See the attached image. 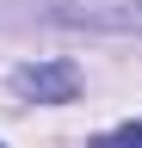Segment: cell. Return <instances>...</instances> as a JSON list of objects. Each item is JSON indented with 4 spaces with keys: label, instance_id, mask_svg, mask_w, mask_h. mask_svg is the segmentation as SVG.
I'll return each instance as SVG.
<instances>
[{
    "label": "cell",
    "instance_id": "3957f363",
    "mask_svg": "<svg viewBox=\"0 0 142 148\" xmlns=\"http://www.w3.org/2000/svg\"><path fill=\"white\" fill-rule=\"evenodd\" d=\"M93 148H142V123H117V130H105V136H93Z\"/></svg>",
    "mask_w": 142,
    "mask_h": 148
},
{
    "label": "cell",
    "instance_id": "7a4b0ae2",
    "mask_svg": "<svg viewBox=\"0 0 142 148\" xmlns=\"http://www.w3.org/2000/svg\"><path fill=\"white\" fill-rule=\"evenodd\" d=\"M43 12L80 31H142V0H43Z\"/></svg>",
    "mask_w": 142,
    "mask_h": 148
},
{
    "label": "cell",
    "instance_id": "6da1fadb",
    "mask_svg": "<svg viewBox=\"0 0 142 148\" xmlns=\"http://www.w3.org/2000/svg\"><path fill=\"white\" fill-rule=\"evenodd\" d=\"M6 86L19 92L25 105H74L80 99V68L74 62H25V68H12L6 74Z\"/></svg>",
    "mask_w": 142,
    "mask_h": 148
},
{
    "label": "cell",
    "instance_id": "277c9868",
    "mask_svg": "<svg viewBox=\"0 0 142 148\" xmlns=\"http://www.w3.org/2000/svg\"><path fill=\"white\" fill-rule=\"evenodd\" d=\"M0 148H6V142H0Z\"/></svg>",
    "mask_w": 142,
    "mask_h": 148
}]
</instances>
